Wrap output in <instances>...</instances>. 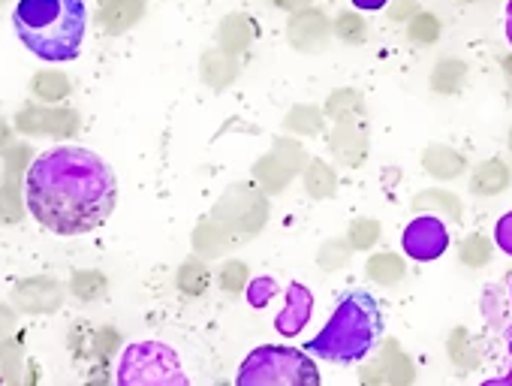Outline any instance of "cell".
I'll return each mask as SVG.
<instances>
[{
  "instance_id": "1",
  "label": "cell",
  "mask_w": 512,
  "mask_h": 386,
  "mask_svg": "<svg viewBox=\"0 0 512 386\" xmlns=\"http://www.w3.org/2000/svg\"><path fill=\"white\" fill-rule=\"evenodd\" d=\"M118 203L112 166L82 145H55L34 157L25 175V206L55 236L100 230Z\"/></svg>"
},
{
  "instance_id": "2",
  "label": "cell",
  "mask_w": 512,
  "mask_h": 386,
  "mask_svg": "<svg viewBox=\"0 0 512 386\" xmlns=\"http://www.w3.org/2000/svg\"><path fill=\"white\" fill-rule=\"evenodd\" d=\"M383 332H386L383 305L377 302L374 293L356 287L338 299L326 326L305 344V350L323 362L359 365L380 344Z\"/></svg>"
},
{
  "instance_id": "3",
  "label": "cell",
  "mask_w": 512,
  "mask_h": 386,
  "mask_svg": "<svg viewBox=\"0 0 512 386\" xmlns=\"http://www.w3.org/2000/svg\"><path fill=\"white\" fill-rule=\"evenodd\" d=\"M13 28L22 46L40 61H76L88 31V7L85 0H19Z\"/></svg>"
},
{
  "instance_id": "4",
  "label": "cell",
  "mask_w": 512,
  "mask_h": 386,
  "mask_svg": "<svg viewBox=\"0 0 512 386\" xmlns=\"http://www.w3.org/2000/svg\"><path fill=\"white\" fill-rule=\"evenodd\" d=\"M238 386H320V368L308 350L287 344L253 347L235 374Z\"/></svg>"
},
{
  "instance_id": "5",
  "label": "cell",
  "mask_w": 512,
  "mask_h": 386,
  "mask_svg": "<svg viewBox=\"0 0 512 386\" xmlns=\"http://www.w3.org/2000/svg\"><path fill=\"white\" fill-rule=\"evenodd\" d=\"M115 380L121 386H187L190 377L178 353L163 341H133L118 356Z\"/></svg>"
},
{
  "instance_id": "6",
  "label": "cell",
  "mask_w": 512,
  "mask_h": 386,
  "mask_svg": "<svg viewBox=\"0 0 512 386\" xmlns=\"http://www.w3.org/2000/svg\"><path fill=\"white\" fill-rule=\"evenodd\" d=\"M401 251L416 263L440 260L449 251V230L437 215H419L413 218L401 233Z\"/></svg>"
},
{
  "instance_id": "7",
  "label": "cell",
  "mask_w": 512,
  "mask_h": 386,
  "mask_svg": "<svg viewBox=\"0 0 512 386\" xmlns=\"http://www.w3.org/2000/svg\"><path fill=\"white\" fill-rule=\"evenodd\" d=\"M287 302L284 308L278 311L275 317V329L278 335L284 338H296L305 332V326L311 323V314H314V293L302 284V281H290L287 284Z\"/></svg>"
},
{
  "instance_id": "8",
  "label": "cell",
  "mask_w": 512,
  "mask_h": 386,
  "mask_svg": "<svg viewBox=\"0 0 512 386\" xmlns=\"http://www.w3.org/2000/svg\"><path fill=\"white\" fill-rule=\"evenodd\" d=\"M278 293H281V287H278L275 278H253L247 284V305L250 308H266Z\"/></svg>"
},
{
  "instance_id": "9",
  "label": "cell",
  "mask_w": 512,
  "mask_h": 386,
  "mask_svg": "<svg viewBox=\"0 0 512 386\" xmlns=\"http://www.w3.org/2000/svg\"><path fill=\"white\" fill-rule=\"evenodd\" d=\"M494 245H497L506 257H512V212L500 215V221L494 224Z\"/></svg>"
},
{
  "instance_id": "10",
  "label": "cell",
  "mask_w": 512,
  "mask_h": 386,
  "mask_svg": "<svg viewBox=\"0 0 512 386\" xmlns=\"http://www.w3.org/2000/svg\"><path fill=\"white\" fill-rule=\"evenodd\" d=\"M350 4L362 13H380V10H386L389 0H350Z\"/></svg>"
},
{
  "instance_id": "11",
  "label": "cell",
  "mask_w": 512,
  "mask_h": 386,
  "mask_svg": "<svg viewBox=\"0 0 512 386\" xmlns=\"http://www.w3.org/2000/svg\"><path fill=\"white\" fill-rule=\"evenodd\" d=\"M503 34H506L509 49H512V0H506V7H503Z\"/></svg>"
}]
</instances>
